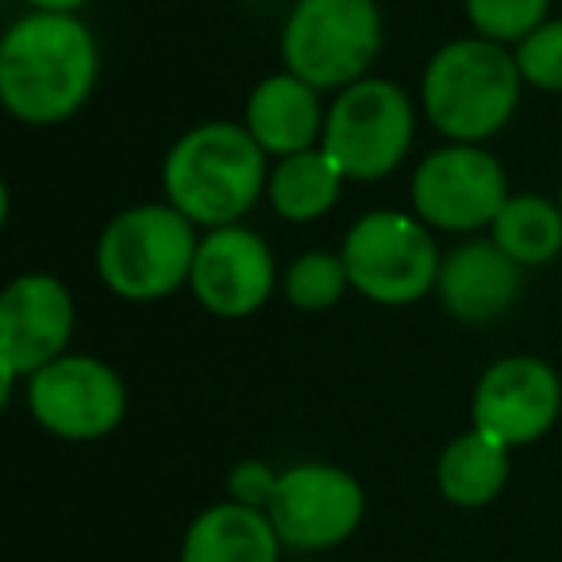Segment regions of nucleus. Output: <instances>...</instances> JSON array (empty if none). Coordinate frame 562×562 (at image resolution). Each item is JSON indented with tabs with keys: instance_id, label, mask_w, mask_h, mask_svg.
Masks as SVG:
<instances>
[{
	"instance_id": "nucleus-16",
	"label": "nucleus",
	"mask_w": 562,
	"mask_h": 562,
	"mask_svg": "<svg viewBox=\"0 0 562 562\" xmlns=\"http://www.w3.org/2000/svg\"><path fill=\"white\" fill-rule=\"evenodd\" d=\"M281 539L262 508L216 501L189 520L178 562H281Z\"/></svg>"
},
{
	"instance_id": "nucleus-25",
	"label": "nucleus",
	"mask_w": 562,
	"mask_h": 562,
	"mask_svg": "<svg viewBox=\"0 0 562 562\" xmlns=\"http://www.w3.org/2000/svg\"><path fill=\"white\" fill-rule=\"evenodd\" d=\"M554 201H559V209H562V189H559V196H554Z\"/></svg>"
},
{
	"instance_id": "nucleus-24",
	"label": "nucleus",
	"mask_w": 562,
	"mask_h": 562,
	"mask_svg": "<svg viewBox=\"0 0 562 562\" xmlns=\"http://www.w3.org/2000/svg\"><path fill=\"white\" fill-rule=\"evenodd\" d=\"M93 0H24L27 12H55V16H81Z\"/></svg>"
},
{
	"instance_id": "nucleus-19",
	"label": "nucleus",
	"mask_w": 562,
	"mask_h": 562,
	"mask_svg": "<svg viewBox=\"0 0 562 562\" xmlns=\"http://www.w3.org/2000/svg\"><path fill=\"white\" fill-rule=\"evenodd\" d=\"M485 235L516 266L536 270L562 255V209L543 193H513Z\"/></svg>"
},
{
	"instance_id": "nucleus-5",
	"label": "nucleus",
	"mask_w": 562,
	"mask_h": 562,
	"mask_svg": "<svg viewBox=\"0 0 562 562\" xmlns=\"http://www.w3.org/2000/svg\"><path fill=\"white\" fill-rule=\"evenodd\" d=\"M385 47L378 0H293L278 32L281 70L321 93H339L370 78Z\"/></svg>"
},
{
	"instance_id": "nucleus-3",
	"label": "nucleus",
	"mask_w": 562,
	"mask_h": 562,
	"mask_svg": "<svg viewBox=\"0 0 562 562\" xmlns=\"http://www.w3.org/2000/svg\"><path fill=\"white\" fill-rule=\"evenodd\" d=\"M524 78L513 47L482 35H459L431 50L420 74V112L443 143L497 139L520 112Z\"/></svg>"
},
{
	"instance_id": "nucleus-6",
	"label": "nucleus",
	"mask_w": 562,
	"mask_h": 562,
	"mask_svg": "<svg viewBox=\"0 0 562 562\" xmlns=\"http://www.w3.org/2000/svg\"><path fill=\"white\" fill-rule=\"evenodd\" d=\"M339 258L351 278V293L382 308L420 305L436 293L443 250L436 232L416 212L374 209L362 212L339 243Z\"/></svg>"
},
{
	"instance_id": "nucleus-17",
	"label": "nucleus",
	"mask_w": 562,
	"mask_h": 562,
	"mask_svg": "<svg viewBox=\"0 0 562 562\" xmlns=\"http://www.w3.org/2000/svg\"><path fill=\"white\" fill-rule=\"evenodd\" d=\"M513 477V451L477 428L447 439L436 459V490L454 508H485L505 493Z\"/></svg>"
},
{
	"instance_id": "nucleus-9",
	"label": "nucleus",
	"mask_w": 562,
	"mask_h": 562,
	"mask_svg": "<svg viewBox=\"0 0 562 562\" xmlns=\"http://www.w3.org/2000/svg\"><path fill=\"white\" fill-rule=\"evenodd\" d=\"M24 405L47 436L63 443H97L127 420V382L97 355H63L24 382Z\"/></svg>"
},
{
	"instance_id": "nucleus-22",
	"label": "nucleus",
	"mask_w": 562,
	"mask_h": 562,
	"mask_svg": "<svg viewBox=\"0 0 562 562\" xmlns=\"http://www.w3.org/2000/svg\"><path fill=\"white\" fill-rule=\"evenodd\" d=\"M513 55L524 86L536 89V93L562 97V16H551L547 24H539L528 40L516 43Z\"/></svg>"
},
{
	"instance_id": "nucleus-1",
	"label": "nucleus",
	"mask_w": 562,
	"mask_h": 562,
	"mask_svg": "<svg viewBox=\"0 0 562 562\" xmlns=\"http://www.w3.org/2000/svg\"><path fill=\"white\" fill-rule=\"evenodd\" d=\"M101 47L81 16L24 12L0 40V101L24 127H58L89 104Z\"/></svg>"
},
{
	"instance_id": "nucleus-18",
	"label": "nucleus",
	"mask_w": 562,
	"mask_h": 562,
	"mask_svg": "<svg viewBox=\"0 0 562 562\" xmlns=\"http://www.w3.org/2000/svg\"><path fill=\"white\" fill-rule=\"evenodd\" d=\"M344 170L331 162L328 150L313 147L301 155L278 158L270 166L266 201L285 224H316V220L336 212V204L344 201Z\"/></svg>"
},
{
	"instance_id": "nucleus-14",
	"label": "nucleus",
	"mask_w": 562,
	"mask_h": 562,
	"mask_svg": "<svg viewBox=\"0 0 562 562\" xmlns=\"http://www.w3.org/2000/svg\"><path fill=\"white\" fill-rule=\"evenodd\" d=\"M524 266H516L490 235L459 239L443 255L436 281V297L443 313L470 328L493 324L520 301Z\"/></svg>"
},
{
	"instance_id": "nucleus-7",
	"label": "nucleus",
	"mask_w": 562,
	"mask_h": 562,
	"mask_svg": "<svg viewBox=\"0 0 562 562\" xmlns=\"http://www.w3.org/2000/svg\"><path fill=\"white\" fill-rule=\"evenodd\" d=\"M416 143V101L393 78H370L339 89L328 104L321 147L347 181L374 186L405 166Z\"/></svg>"
},
{
	"instance_id": "nucleus-8",
	"label": "nucleus",
	"mask_w": 562,
	"mask_h": 562,
	"mask_svg": "<svg viewBox=\"0 0 562 562\" xmlns=\"http://www.w3.org/2000/svg\"><path fill=\"white\" fill-rule=\"evenodd\" d=\"M508 173L490 147L439 143L416 162L408 178V212L436 235H482L508 201Z\"/></svg>"
},
{
	"instance_id": "nucleus-11",
	"label": "nucleus",
	"mask_w": 562,
	"mask_h": 562,
	"mask_svg": "<svg viewBox=\"0 0 562 562\" xmlns=\"http://www.w3.org/2000/svg\"><path fill=\"white\" fill-rule=\"evenodd\" d=\"M78 305L58 273L24 270L0 297V401L9 405L20 382L70 355Z\"/></svg>"
},
{
	"instance_id": "nucleus-23",
	"label": "nucleus",
	"mask_w": 562,
	"mask_h": 562,
	"mask_svg": "<svg viewBox=\"0 0 562 562\" xmlns=\"http://www.w3.org/2000/svg\"><path fill=\"white\" fill-rule=\"evenodd\" d=\"M281 470L266 459H239L232 470H227V501L247 508H262L273 501V490H278Z\"/></svg>"
},
{
	"instance_id": "nucleus-4",
	"label": "nucleus",
	"mask_w": 562,
	"mask_h": 562,
	"mask_svg": "<svg viewBox=\"0 0 562 562\" xmlns=\"http://www.w3.org/2000/svg\"><path fill=\"white\" fill-rule=\"evenodd\" d=\"M201 227L170 201H143L120 209L101 227L93 270L112 297L127 305H155L189 290Z\"/></svg>"
},
{
	"instance_id": "nucleus-15",
	"label": "nucleus",
	"mask_w": 562,
	"mask_h": 562,
	"mask_svg": "<svg viewBox=\"0 0 562 562\" xmlns=\"http://www.w3.org/2000/svg\"><path fill=\"white\" fill-rule=\"evenodd\" d=\"M324 120H328V104L321 101V89L290 70L266 74L247 93V109H243V127L255 135L270 162L321 147Z\"/></svg>"
},
{
	"instance_id": "nucleus-12",
	"label": "nucleus",
	"mask_w": 562,
	"mask_h": 562,
	"mask_svg": "<svg viewBox=\"0 0 562 562\" xmlns=\"http://www.w3.org/2000/svg\"><path fill=\"white\" fill-rule=\"evenodd\" d=\"M562 416V378L539 355H501L477 374L470 393V428L485 431L508 451L551 436Z\"/></svg>"
},
{
	"instance_id": "nucleus-21",
	"label": "nucleus",
	"mask_w": 562,
	"mask_h": 562,
	"mask_svg": "<svg viewBox=\"0 0 562 562\" xmlns=\"http://www.w3.org/2000/svg\"><path fill=\"white\" fill-rule=\"evenodd\" d=\"M462 16L470 24V35L516 47L551 20V0H462Z\"/></svg>"
},
{
	"instance_id": "nucleus-13",
	"label": "nucleus",
	"mask_w": 562,
	"mask_h": 562,
	"mask_svg": "<svg viewBox=\"0 0 562 562\" xmlns=\"http://www.w3.org/2000/svg\"><path fill=\"white\" fill-rule=\"evenodd\" d=\"M281 290V270L270 243L247 224L201 232L189 293L216 321H247Z\"/></svg>"
},
{
	"instance_id": "nucleus-10",
	"label": "nucleus",
	"mask_w": 562,
	"mask_h": 562,
	"mask_svg": "<svg viewBox=\"0 0 562 562\" xmlns=\"http://www.w3.org/2000/svg\"><path fill=\"white\" fill-rule=\"evenodd\" d=\"M266 516H270L281 547L305 554L336 551L367 520V490L339 462L305 459L281 467Z\"/></svg>"
},
{
	"instance_id": "nucleus-2",
	"label": "nucleus",
	"mask_w": 562,
	"mask_h": 562,
	"mask_svg": "<svg viewBox=\"0 0 562 562\" xmlns=\"http://www.w3.org/2000/svg\"><path fill=\"white\" fill-rule=\"evenodd\" d=\"M270 166L243 120H201L166 147L162 201L201 232L243 224L266 196Z\"/></svg>"
},
{
	"instance_id": "nucleus-20",
	"label": "nucleus",
	"mask_w": 562,
	"mask_h": 562,
	"mask_svg": "<svg viewBox=\"0 0 562 562\" xmlns=\"http://www.w3.org/2000/svg\"><path fill=\"white\" fill-rule=\"evenodd\" d=\"M351 293V278L347 266L339 258V250H301L285 270H281V297L290 301V308L297 313H331L339 301Z\"/></svg>"
}]
</instances>
